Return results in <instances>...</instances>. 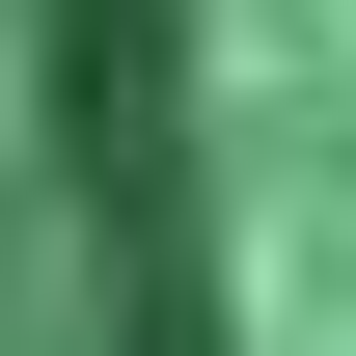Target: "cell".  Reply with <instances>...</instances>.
I'll use <instances>...</instances> for the list:
<instances>
[{"instance_id": "obj_1", "label": "cell", "mask_w": 356, "mask_h": 356, "mask_svg": "<svg viewBox=\"0 0 356 356\" xmlns=\"http://www.w3.org/2000/svg\"><path fill=\"white\" fill-rule=\"evenodd\" d=\"M83 274L110 356H356V0H83Z\"/></svg>"}]
</instances>
